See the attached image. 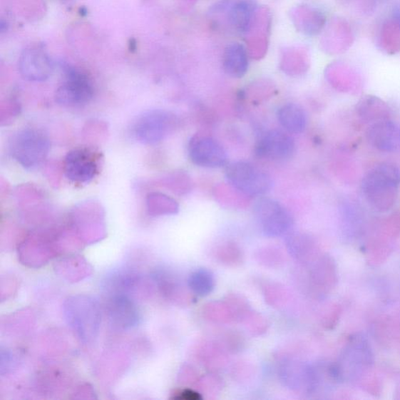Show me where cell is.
I'll return each instance as SVG.
<instances>
[{"mask_svg":"<svg viewBox=\"0 0 400 400\" xmlns=\"http://www.w3.org/2000/svg\"><path fill=\"white\" fill-rule=\"evenodd\" d=\"M220 264L228 267H239L244 262V255L238 245L225 242L218 247L214 255Z\"/></svg>","mask_w":400,"mask_h":400,"instance_id":"obj_22","label":"cell"},{"mask_svg":"<svg viewBox=\"0 0 400 400\" xmlns=\"http://www.w3.org/2000/svg\"><path fill=\"white\" fill-rule=\"evenodd\" d=\"M400 185V169L391 163H381L363 178L364 197L374 209L387 211L394 207Z\"/></svg>","mask_w":400,"mask_h":400,"instance_id":"obj_1","label":"cell"},{"mask_svg":"<svg viewBox=\"0 0 400 400\" xmlns=\"http://www.w3.org/2000/svg\"><path fill=\"white\" fill-rule=\"evenodd\" d=\"M285 242L289 255L299 264L309 265L316 260L315 242L309 235L290 232L287 235Z\"/></svg>","mask_w":400,"mask_h":400,"instance_id":"obj_16","label":"cell"},{"mask_svg":"<svg viewBox=\"0 0 400 400\" xmlns=\"http://www.w3.org/2000/svg\"><path fill=\"white\" fill-rule=\"evenodd\" d=\"M224 299L232 310L235 322L242 323L252 312L247 299L240 295V294H227Z\"/></svg>","mask_w":400,"mask_h":400,"instance_id":"obj_26","label":"cell"},{"mask_svg":"<svg viewBox=\"0 0 400 400\" xmlns=\"http://www.w3.org/2000/svg\"><path fill=\"white\" fill-rule=\"evenodd\" d=\"M50 138L39 129L23 128L11 142L13 158L26 169H34L43 164L50 153Z\"/></svg>","mask_w":400,"mask_h":400,"instance_id":"obj_3","label":"cell"},{"mask_svg":"<svg viewBox=\"0 0 400 400\" xmlns=\"http://www.w3.org/2000/svg\"><path fill=\"white\" fill-rule=\"evenodd\" d=\"M191 353L194 360L210 371L222 370L228 363V354L216 339L198 340L193 345Z\"/></svg>","mask_w":400,"mask_h":400,"instance_id":"obj_14","label":"cell"},{"mask_svg":"<svg viewBox=\"0 0 400 400\" xmlns=\"http://www.w3.org/2000/svg\"><path fill=\"white\" fill-rule=\"evenodd\" d=\"M277 120L287 133L299 134L307 125L306 112L296 103H287L277 111Z\"/></svg>","mask_w":400,"mask_h":400,"instance_id":"obj_18","label":"cell"},{"mask_svg":"<svg viewBox=\"0 0 400 400\" xmlns=\"http://www.w3.org/2000/svg\"><path fill=\"white\" fill-rule=\"evenodd\" d=\"M254 211L261 231L269 238H277L291 232L293 217L280 202L261 198L256 202Z\"/></svg>","mask_w":400,"mask_h":400,"instance_id":"obj_6","label":"cell"},{"mask_svg":"<svg viewBox=\"0 0 400 400\" xmlns=\"http://www.w3.org/2000/svg\"><path fill=\"white\" fill-rule=\"evenodd\" d=\"M255 258L260 265L271 269L280 268L287 261L284 252L275 247L260 248L256 251Z\"/></svg>","mask_w":400,"mask_h":400,"instance_id":"obj_25","label":"cell"},{"mask_svg":"<svg viewBox=\"0 0 400 400\" xmlns=\"http://www.w3.org/2000/svg\"><path fill=\"white\" fill-rule=\"evenodd\" d=\"M374 364V356L369 341L356 334L347 342L332 371L339 382L356 381L369 373Z\"/></svg>","mask_w":400,"mask_h":400,"instance_id":"obj_2","label":"cell"},{"mask_svg":"<svg viewBox=\"0 0 400 400\" xmlns=\"http://www.w3.org/2000/svg\"><path fill=\"white\" fill-rule=\"evenodd\" d=\"M190 158L194 165L207 168H219L227 165V153L213 138H193L190 145Z\"/></svg>","mask_w":400,"mask_h":400,"instance_id":"obj_10","label":"cell"},{"mask_svg":"<svg viewBox=\"0 0 400 400\" xmlns=\"http://www.w3.org/2000/svg\"><path fill=\"white\" fill-rule=\"evenodd\" d=\"M216 341L228 354H238L245 347V339L242 334L233 330L220 333Z\"/></svg>","mask_w":400,"mask_h":400,"instance_id":"obj_27","label":"cell"},{"mask_svg":"<svg viewBox=\"0 0 400 400\" xmlns=\"http://www.w3.org/2000/svg\"><path fill=\"white\" fill-rule=\"evenodd\" d=\"M309 289L315 295H324L337 282V270L332 259L323 256L316 259L309 273Z\"/></svg>","mask_w":400,"mask_h":400,"instance_id":"obj_15","label":"cell"},{"mask_svg":"<svg viewBox=\"0 0 400 400\" xmlns=\"http://www.w3.org/2000/svg\"><path fill=\"white\" fill-rule=\"evenodd\" d=\"M100 160V154L91 149L73 150L64 158V175L70 182L77 185L91 183L99 174Z\"/></svg>","mask_w":400,"mask_h":400,"instance_id":"obj_9","label":"cell"},{"mask_svg":"<svg viewBox=\"0 0 400 400\" xmlns=\"http://www.w3.org/2000/svg\"><path fill=\"white\" fill-rule=\"evenodd\" d=\"M216 280L213 272L206 268L193 272L188 280V287L195 296L207 297L214 291Z\"/></svg>","mask_w":400,"mask_h":400,"instance_id":"obj_20","label":"cell"},{"mask_svg":"<svg viewBox=\"0 0 400 400\" xmlns=\"http://www.w3.org/2000/svg\"><path fill=\"white\" fill-rule=\"evenodd\" d=\"M279 371L284 385L299 394H314L322 380L315 367L292 358L283 359Z\"/></svg>","mask_w":400,"mask_h":400,"instance_id":"obj_8","label":"cell"},{"mask_svg":"<svg viewBox=\"0 0 400 400\" xmlns=\"http://www.w3.org/2000/svg\"><path fill=\"white\" fill-rule=\"evenodd\" d=\"M225 174L228 183L236 190L250 197H260L272 189V177L248 162L232 163L227 166Z\"/></svg>","mask_w":400,"mask_h":400,"instance_id":"obj_4","label":"cell"},{"mask_svg":"<svg viewBox=\"0 0 400 400\" xmlns=\"http://www.w3.org/2000/svg\"><path fill=\"white\" fill-rule=\"evenodd\" d=\"M366 135L367 141L379 151L395 153L400 150V127L393 120L374 121Z\"/></svg>","mask_w":400,"mask_h":400,"instance_id":"obj_13","label":"cell"},{"mask_svg":"<svg viewBox=\"0 0 400 400\" xmlns=\"http://www.w3.org/2000/svg\"><path fill=\"white\" fill-rule=\"evenodd\" d=\"M94 87L91 78L83 71L66 68V80L57 88L56 101L66 108H81L91 103Z\"/></svg>","mask_w":400,"mask_h":400,"instance_id":"obj_7","label":"cell"},{"mask_svg":"<svg viewBox=\"0 0 400 400\" xmlns=\"http://www.w3.org/2000/svg\"><path fill=\"white\" fill-rule=\"evenodd\" d=\"M200 378V376L197 369L189 364H184L178 373V381L185 386L195 387Z\"/></svg>","mask_w":400,"mask_h":400,"instance_id":"obj_29","label":"cell"},{"mask_svg":"<svg viewBox=\"0 0 400 400\" xmlns=\"http://www.w3.org/2000/svg\"><path fill=\"white\" fill-rule=\"evenodd\" d=\"M249 67L247 48L239 43L227 45L223 54V68L228 76L240 78Z\"/></svg>","mask_w":400,"mask_h":400,"instance_id":"obj_17","label":"cell"},{"mask_svg":"<svg viewBox=\"0 0 400 400\" xmlns=\"http://www.w3.org/2000/svg\"><path fill=\"white\" fill-rule=\"evenodd\" d=\"M232 375L237 381L247 382L254 376L255 369L247 362H239L232 366Z\"/></svg>","mask_w":400,"mask_h":400,"instance_id":"obj_30","label":"cell"},{"mask_svg":"<svg viewBox=\"0 0 400 400\" xmlns=\"http://www.w3.org/2000/svg\"><path fill=\"white\" fill-rule=\"evenodd\" d=\"M202 314L206 320L214 324L222 325L235 322L232 310L225 299L208 302L202 307Z\"/></svg>","mask_w":400,"mask_h":400,"instance_id":"obj_21","label":"cell"},{"mask_svg":"<svg viewBox=\"0 0 400 400\" xmlns=\"http://www.w3.org/2000/svg\"><path fill=\"white\" fill-rule=\"evenodd\" d=\"M257 11L254 0H241L235 4L230 14V21L235 30L245 34L251 28Z\"/></svg>","mask_w":400,"mask_h":400,"instance_id":"obj_19","label":"cell"},{"mask_svg":"<svg viewBox=\"0 0 400 400\" xmlns=\"http://www.w3.org/2000/svg\"><path fill=\"white\" fill-rule=\"evenodd\" d=\"M53 70L50 56L43 48L30 46L24 50L19 58L21 76L30 81H44L51 77Z\"/></svg>","mask_w":400,"mask_h":400,"instance_id":"obj_12","label":"cell"},{"mask_svg":"<svg viewBox=\"0 0 400 400\" xmlns=\"http://www.w3.org/2000/svg\"><path fill=\"white\" fill-rule=\"evenodd\" d=\"M295 150L296 144L290 135L282 130L274 129L260 138L255 151L260 158L282 160L290 158Z\"/></svg>","mask_w":400,"mask_h":400,"instance_id":"obj_11","label":"cell"},{"mask_svg":"<svg viewBox=\"0 0 400 400\" xmlns=\"http://www.w3.org/2000/svg\"><path fill=\"white\" fill-rule=\"evenodd\" d=\"M195 388L202 397L215 399L225 388V381L217 372L210 371L200 378Z\"/></svg>","mask_w":400,"mask_h":400,"instance_id":"obj_23","label":"cell"},{"mask_svg":"<svg viewBox=\"0 0 400 400\" xmlns=\"http://www.w3.org/2000/svg\"><path fill=\"white\" fill-rule=\"evenodd\" d=\"M263 293L267 304L274 308L284 307L289 300L288 289L280 283L269 282L265 284Z\"/></svg>","mask_w":400,"mask_h":400,"instance_id":"obj_24","label":"cell"},{"mask_svg":"<svg viewBox=\"0 0 400 400\" xmlns=\"http://www.w3.org/2000/svg\"><path fill=\"white\" fill-rule=\"evenodd\" d=\"M245 328L252 337H260L265 334L270 324L267 318L252 309V312L247 317L246 319L242 323Z\"/></svg>","mask_w":400,"mask_h":400,"instance_id":"obj_28","label":"cell"},{"mask_svg":"<svg viewBox=\"0 0 400 400\" xmlns=\"http://www.w3.org/2000/svg\"><path fill=\"white\" fill-rule=\"evenodd\" d=\"M176 125L174 114L164 110H153L145 112L136 120L132 133L138 143L154 145L173 133Z\"/></svg>","mask_w":400,"mask_h":400,"instance_id":"obj_5","label":"cell"},{"mask_svg":"<svg viewBox=\"0 0 400 400\" xmlns=\"http://www.w3.org/2000/svg\"><path fill=\"white\" fill-rule=\"evenodd\" d=\"M173 398L183 400H200L202 399V396L197 389L186 388L176 391Z\"/></svg>","mask_w":400,"mask_h":400,"instance_id":"obj_31","label":"cell"}]
</instances>
